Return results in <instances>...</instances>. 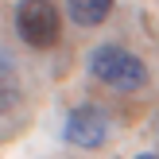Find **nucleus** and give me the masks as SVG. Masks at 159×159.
Wrapping results in <instances>:
<instances>
[{"instance_id":"20e7f679","label":"nucleus","mask_w":159,"mask_h":159,"mask_svg":"<svg viewBox=\"0 0 159 159\" xmlns=\"http://www.w3.org/2000/svg\"><path fill=\"white\" fill-rule=\"evenodd\" d=\"M66 8H70V20L78 27H97V23L109 20L113 0H66Z\"/></svg>"},{"instance_id":"f03ea898","label":"nucleus","mask_w":159,"mask_h":159,"mask_svg":"<svg viewBox=\"0 0 159 159\" xmlns=\"http://www.w3.org/2000/svg\"><path fill=\"white\" fill-rule=\"evenodd\" d=\"M16 31H20V39L27 47L51 51V47L62 39L58 8H54L51 0H20V8H16Z\"/></svg>"},{"instance_id":"f257e3e1","label":"nucleus","mask_w":159,"mask_h":159,"mask_svg":"<svg viewBox=\"0 0 159 159\" xmlns=\"http://www.w3.org/2000/svg\"><path fill=\"white\" fill-rule=\"evenodd\" d=\"M89 74L97 78V82L120 89V93H136V89L148 85V66L132 51L113 47V43H109V47H97V51L89 54Z\"/></svg>"},{"instance_id":"39448f33","label":"nucleus","mask_w":159,"mask_h":159,"mask_svg":"<svg viewBox=\"0 0 159 159\" xmlns=\"http://www.w3.org/2000/svg\"><path fill=\"white\" fill-rule=\"evenodd\" d=\"M20 70L12 66V58H8L4 51H0V113H8V109L20 105Z\"/></svg>"},{"instance_id":"7ed1b4c3","label":"nucleus","mask_w":159,"mask_h":159,"mask_svg":"<svg viewBox=\"0 0 159 159\" xmlns=\"http://www.w3.org/2000/svg\"><path fill=\"white\" fill-rule=\"evenodd\" d=\"M62 136H66V144L93 152V148H101L105 136H109V116L101 113L97 105H78V109H70Z\"/></svg>"},{"instance_id":"423d86ee","label":"nucleus","mask_w":159,"mask_h":159,"mask_svg":"<svg viewBox=\"0 0 159 159\" xmlns=\"http://www.w3.org/2000/svg\"><path fill=\"white\" fill-rule=\"evenodd\" d=\"M136 159H159V155H136Z\"/></svg>"}]
</instances>
